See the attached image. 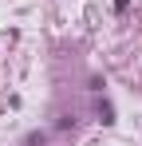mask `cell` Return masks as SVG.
Listing matches in <instances>:
<instances>
[{
  "mask_svg": "<svg viewBox=\"0 0 142 146\" xmlns=\"http://www.w3.org/2000/svg\"><path fill=\"white\" fill-rule=\"evenodd\" d=\"M44 142H47L44 130H28V134H24V146H44Z\"/></svg>",
  "mask_w": 142,
  "mask_h": 146,
  "instance_id": "obj_1",
  "label": "cell"
},
{
  "mask_svg": "<svg viewBox=\"0 0 142 146\" xmlns=\"http://www.w3.org/2000/svg\"><path fill=\"white\" fill-rule=\"evenodd\" d=\"M99 119H103V122H115V111H111V103H99Z\"/></svg>",
  "mask_w": 142,
  "mask_h": 146,
  "instance_id": "obj_2",
  "label": "cell"
},
{
  "mask_svg": "<svg viewBox=\"0 0 142 146\" xmlns=\"http://www.w3.org/2000/svg\"><path fill=\"white\" fill-rule=\"evenodd\" d=\"M126 4H130V0H115V12H126Z\"/></svg>",
  "mask_w": 142,
  "mask_h": 146,
  "instance_id": "obj_3",
  "label": "cell"
}]
</instances>
